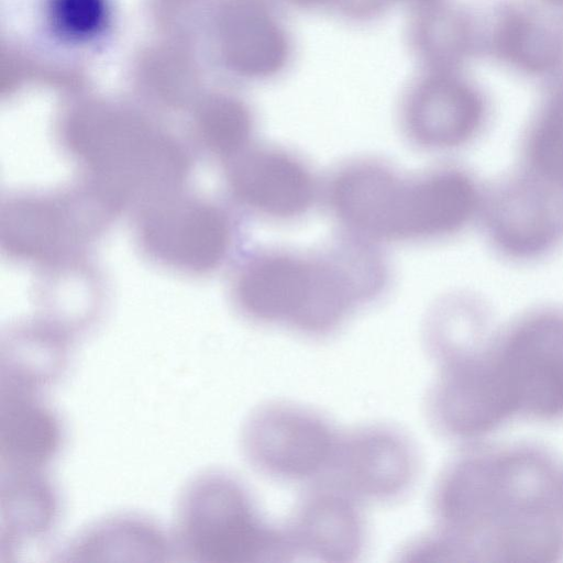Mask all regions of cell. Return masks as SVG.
<instances>
[{
  "instance_id": "6da1fadb",
  "label": "cell",
  "mask_w": 563,
  "mask_h": 563,
  "mask_svg": "<svg viewBox=\"0 0 563 563\" xmlns=\"http://www.w3.org/2000/svg\"><path fill=\"white\" fill-rule=\"evenodd\" d=\"M432 510L435 530L467 561H477L476 553L490 537L527 521L558 518L563 481L533 451L467 454L438 479Z\"/></svg>"
},
{
  "instance_id": "7a4b0ae2",
  "label": "cell",
  "mask_w": 563,
  "mask_h": 563,
  "mask_svg": "<svg viewBox=\"0 0 563 563\" xmlns=\"http://www.w3.org/2000/svg\"><path fill=\"white\" fill-rule=\"evenodd\" d=\"M327 200L347 234L375 244L446 236L457 214L455 191L441 168L405 176L374 158L338 167Z\"/></svg>"
},
{
  "instance_id": "3957f363",
  "label": "cell",
  "mask_w": 563,
  "mask_h": 563,
  "mask_svg": "<svg viewBox=\"0 0 563 563\" xmlns=\"http://www.w3.org/2000/svg\"><path fill=\"white\" fill-rule=\"evenodd\" d=\"M172 542L199 563L282 562L294 555L285 529L264 520L246 487L233 475L207 470L178 494Z\"/></svg>"
},
{
  "instance_id": "277c9868",
  "label": "cell",
  "mask_w": 563,
  "mask_h": 563,
  "mask_svg": "<svg viewBox=\"0 0 563 563\" xmlns=\"http://www.w3.org/2000/svg\"><path fill=\"white\" fill-rule=\"evenodd\" d=\"M63 144L114 208L172 195L187 172V157L176 141L144 131L79 129L69 131Z\"/></svg>"
},
{
  "instance_id": "5b68a950",
  "label": "cell",
  "mask_w": 563,
  "mask_h": 563,
  "mask_svg": "<svg viewBox=\"0 0 563 563\" xmlns=\"http://www.w3.org/2000/svg\"><path fill=\"white\" fill-rule=\"evenodd\" d=\"M232 295L245 318L262 324H285L309 335L325 308L327 267L319 251H256L239 267Z\"/></svg>"
},
{
  "instance_id": "8992f818",
  "label": "cell",
  "mask_w": 563,
  "mask_h": 563,
  "mask_svg": "<svg viewBox=\"0 0 563 563\" xmlns=\"http://www.w3.org/2000/svg\"><path fill=\"white\" fill-rule=\"evenodd\" d=\"M341 433L306 406L267 401L243 422L240 443L258 473L283 482H310L328 476Z\"/></svg>"
},
{
  "instance_id": "52a82bcc",
  "label": "cell",
  "mask_w": 563,
  "mask_h": 563,
  "mask_svg": "<svg viewBox=\"0 0 563 563\" xmlns=\"http://www.w3.org/2000/svg\"><path fill=\"white\" fill-rule=\"evenodd\" d=\"M438 363L427 396V413L437 430L453 438H475L516 412L495 351L471 349Z\"/></svg>"
},
{
  "instance_id": "ba28073f",
  "label": "cell",
  "mask_w": 563,
  "mask_h": 563,
  "mask_svg": "<svg viewBox=\"0 0 563 563\" xmlns=\"http://www.w3.org/2000/svg\"><path fill=\"white\" fill-rule=\"evenodd\" d=\"M145 207L139 234L152 258L189 273L210 272L225 260L233 223L221 207L172 195Z\"/></svg>"
},
{
  "instance_id": "9c48e42d",
  "label": "cell",
  "mask_w": 563,
  "mask_h": 563,
  "mask_svg": "<svg viewBox=\"0 0 563 563\" xmlns=\"http://www.w3.org/2000/svg\"><path fill=\"white\" fill-rule=\"evenodd\" d=\"M113 210L93 189L16 197L2 212V243L16 257L53 261L91 238Z\"/></svg>"
},
{
  "instance_id": "30bf717a",
  "label": "cell",
  "mask_w": 563,
  "mask_h": 563,
  "mask_svg": "<svg viewBox=\"0 0 563 563\" xmlns=\"http://www.w3.org/2000/svg\"><path fill=\"white\" fill-rule=\"evenodd\" d=\"M516 411L539 418L563 411V312L520 320L495 351Z\"/></svg>"
},
{
  "instance_id": "8fae6325",
  "label": "cell",
  "mask_w": 563,
  "mask_h": 563,
  "mask_svg": "<svg viewBox=\"0 0 563 563\" xmlns=\"http://www.w3.org/2000/svg\"><path fill=\"white\" fill-rule=\"evenodd\" d=\"M417 457L415 445L399 430L363 426L340 435L328 476L332 477L331 484L358 501H388L412 485Z\"/></svg>"
},
{
  "instance_id": "7c38bea8",
  "label": "cell",
  "mask_w": 563,
  "mask_h": 563,
  "mask_svg": "<svg viewBox=\"0 0 563 563\" xmlns=\"http://www.w3.org/2000/svg\"><path fill=\"white\" fill-rule=\"evenodd\" d=\"M227 183L240 205L273 220L306 214L319 195L308 164L292 152L271 145L249 146L229 159Z\"/></svg>"
},
{
  "instance_id": "4fadbf2b",
  "label": "cell",
  "mask_w": 563,
  "mask_h": 563,
  "mask_svg": "<svg viewBox=\"0 0 563 563\" xmlns=\"http://www.w3.org/2000/svg\"><path fill=\"white\" fill-rule=\"evenodd\" d=\"M481 95L464 80L442 73L419 79L408 91L401 111L410 142L429 151L461 147L484 122Z\"/></svg>"
},
{
  "instance_id": "5bb4252c",
  "label": "cell",
  "mask_w": 563,
  "mask_h": 563,
  "mask_svg": "<svg viewBox=\"0 0 563 563\" xmlns=\"http://www.w3.org/2000/svg\"><path fill=\"white\" fill-rule=\"evenodd\" d=\"M357 501L333 484L306 494L284 528L292 553L328 563L355 561L365 544Z\"/></svg>"
},
{
  "instance_id": "9a60e30c",
  "label": "cell",
  "mask_w": 563,
  "mask_h": 563,
  "mask_svg": "<svg viewBox=\"0 0 563 563\" xmlns=\"http://www.w3.org/2000/svg\"><path fill=\"white\" fill-rule=\"evenodd\" d=\"M543 184L519 179L500 188L486 210V228L495 246L517 260L549 251L561 233L558 208Z\"/></svg>"
},
{
  "instance_id": "2e32d148",
  "label": "cell",
  "mask_w": 563,
  "mask_h": 563,
  "mask_svg": "<svg viewBox=\"0 0 563 563\" xmlns=\"http://www.w3.org/2000/svg\"><path fill=\"white\" fill-rule=\"evenodd\" d=\"M60 421L38 391L0 386L2 475L42 472L58 453Z\"/></svg>"
},
{
  "instance_id": "e0dca14e",
  "label": "cell",
  "mask_w": 563,
  "mask_h": 563,
  "mask_svg": "<svg viewBox=\"0 0 563 563\" xmlns=\"http://www.w3.org/2000/svg\"><path fill=\"white\" fill-rule=\"evenodd\" d=\"M69 338L46 320L19 323L3 333L0 386L40 391L68 366Z\"/></svg>"
},
{
  "instance_id": "ac0fdd59",
  "label": "cell",
  "mask_w": 563,
  "mask_h": 563,
  "mask_svg": "<svg viewBox=\"0 0 563 563\" xmlns=\"http://www.w3.org/2000/svg\"><path fill=\"white\" fill-rule=\"evenodd\" d=\"M174 545L161 527L137 514L100 519L82 529L63 552L67 561L163 562Z\"/></svg>"
},
{
  "instance_id": "d6986e66",
  "label": "cell",
  "mask_w": 563,
  "mask_h": 563,
  "mask_svg": "<svg viewBox=\"0 0 563 563\" xmlns=\"http://www.w3.org/2000/svg\"><path fill=\"white\" fill-rule=\"evenodd\" d=\"M58 514L57 494L42 472L2 475L0 488V561L45 536Z\"/></svg>"
},
{
  "instance_id": "ffe728a7",
  "label": "cell",
  "mask_w": 563,
  "mask_h": 563,
  "mask_svg": "<svg viewBox=\"0 0 563 563\" xmlns=\"http://www.w3.org/2000/svg\"><path fill=\"white\" fill-rule=\"evenodd\" d=\"M527 155L538 180L563 189V92L537 119L529 134Z\"/></svg>"
},
{
  "instance_id": "44dd1931",
  "label": "cell",
  "mask_w": 563,
  "mask_h": 563,
  "mask_svg": "<svg viewBox=\"0 0 563 563\" xmlns=\"http://www.w3.org/2000/svg\"><path fill=\"white\" fill-rule=\"evenodd\" d=\"M45 9L52 32L75 45L98 40L111 21L109 0H47Z\"/></svg>"
},
{
  "instance_id": "7402d4cb",
  "label": "cell",
  "mask_w": 563,
  "mask_h": 563,
  "mask_svg": "<svg viewBox=\"0 0 563 563\" xmlns=\"http://www.w3.org/2000/svg\"><path fill=\"white\" fill-rule=\"evenodd\" d=\"M496 43L506 59L530 70L548 68L559 55V44L554 37L520 15H512L503 22Z\"/></svg>"
},
{
  "instance_id": "603a6c76",
  "label": "cell",
  "mask_w": 563,
  "mask_h": 563,
  "mask_svg": "<svg viewBox=\"0 0 563 563\" xmlns=\"http://www.w3.org/2000/svg\"><path fill=\"white\" fill-rule=\"evenodd\" d=\"M558 7H562L563 8V0H547Z\"/></svg>"
},
{
  "instance_id": "cb8c5ba5",
  "label": "cell",
  "mask_w": 563,
  "mask_h": 563,
  "mask_svg": "<svg viewBox=\"0 0 563 563\" xmlns=\"http://www.w3.org/2000/svg\"><path fill=\"white\" fill-rule=\"evenodd\" d=\"M416 1H419V2H422V3H427V2H430L432 0H416Z\"/></svg>"
}]
</instances>
